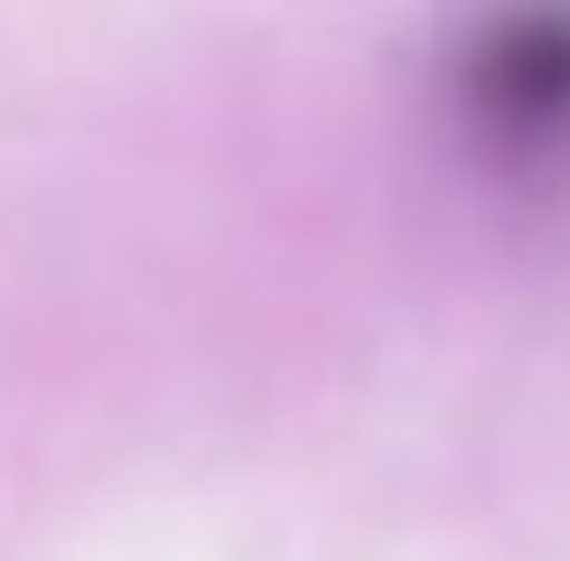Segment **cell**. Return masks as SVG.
Returning <instances> with one entry per match:
<instances>
[{
    "label": "cell",
    "mask_w": 570,
    "mask_h": 561,
    "mask_svg": "<svg viewBox=\"0 0 570 561\" xmlns=\"http://www.w3.org/2000/svg\"><path fill=\"white\" fill-rule=\"evenodd\" d=\"M459 112L495 159H570V0H505L459 47Z\"/></svg>",
    "instance_id": "6da1fadb"
}]
</instances>
